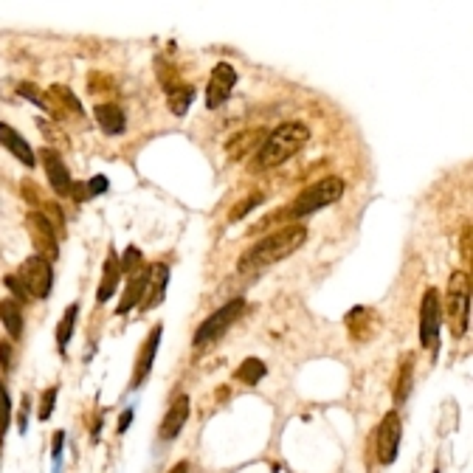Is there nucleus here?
Segmentation results:
<instances>
[{"mask_svg":"<svg viewBox=\"0 0 473 473\" xmlns=\"http://www.w3.org/2000/svg\"><path fill=\"white\" fill-rule=\"evenodd\" d=\"M20 96H26V99H32L34 105H40V93L34 91V85H20Z\"/></svg>","mask_w":473,"mask_h":473,"instance_id":"nucleus-37","label":"nucleus"},{"mask_svg":"<svg viewBox=\"0 0 473 473\" xmlns=\"http://www.w3.org/2000/svg\"><path fill=\"white\" fill-rule=\"evenodd\" d=\"M37 155H40V161H43V169H46V178H48V183H51V189H54L60 197H68L74 180H71V172H68V166L62 164V158H60L54 149H48V147H43Z\"/></svg>","mask_w":473,"mask_h":473,"instance_id":"nucleus-12","label":"nucleus"},{"mask_svg":"<svg viewBox=\"0 0 473 473\" xmlns=\"http://www.w3.org/2000/svg\"><path fill=\"white\" fill-rule=\"evenodd\" d=\"M23 288L29 291L32 299H48L51 296V285H54V268L48 260H40V257H29L18 274H15Z\"/></svg>","mask_w":473,"mask_h":473,"instance_id":"nucleus-7","label":"nucleus"},{"mask_svg":"<svg viewBox=\"0 0 473 473\" xmlns=\"http://www.w3.org/2000/svg\"><path fill=\"white\" fill-rule=\"evenodd\" d=\"M265 130H246V133H240L236 138H231L228 144H225V152L236 161V158H243V155H248L254 147L260 149L262 147V141H265Z\"/></svg>","mask_w":473,"mask_h":473,"instance_id":"nucleus-20","label":"nucleus"},{"mask_svg":"<svg viewBox=\"0 0 473 473\" xmlns=\"http://www.w3.org/2000/svg\"><path fill=\"white\" fill-rule=\"evenodd\" d=\"M400 437H403V420L397 411H386L380 425H378V434H375V448H378V459L380 465H392L397 459V451H400Z\"/></svg>","mask_w":473,"mask_h":473,"instance_id":"nucleus-9","label":"nucleus"},{"mask_svg":"<svg viewBox=\"0 0 473 473\" xmlns=\"http://www.w3.org/2000/svg\"><path fill=\"white\" fill-rule=\"evenodd\" d=\"M119 265H121V274H127V277H130V274H135V271L144 265V257H141V251H138L135 246H130V248L119 257Z\"/></svg>","mask_w":473,"mask_h":473,"instance_id":"nucleus-26","label":"nucleus"},{"mask_svg":"<svg viewBox=\"0 0 473 473\" xmlns=\"http://www.w3.org/2000/svg\"><path fill=\"white\" fill-rule=\"evenodd\" d=\"M166 102L175 116H186L192 102H194V88L192 85H169L166 88Z\"/></svg>","mask_w":473,"mask_h":473,"instance_id":"nucleus-22","label":"nucleus"},{"mask_svg":"<svg viewBox=\"0 0 473 473\" xmlns=\"http://www.w3.org/2000/svg\"><path fill=\"white\" fill-rule=\"evenodd\" d=\"M310 141V127L302 121H285L277 130H271L262 141V147L257 149L254 166L257 169H271L285 164L288 158H293L305 144Z\"/></svg>","mask_w":473,"mask_h":473,"instance_id":"nucleus-2","label":"nucleus"},{"mask_svg":"<svg viewBox=\"0 0 473 473\" xmlns=\"http://www.w3.org/2000/svg\"><path fill=\"white\" fill-rule=\"evenodd\" d=\"M439 324H442L439 293H437V288H428L420 302V347L431 349V355H437V349H439Z\"/></svg>","mask_w":473,"mask_h":473,"instance_id":"nucleus-6","label":"nucleus"},{"mask_svg":"<svg viewBox=\"0 0 473 473\" xmlns=\"http://www.w3.org/2000/svg\"><path fill=\"white\" fill-rule=\"evenodd\" d=\"M26 231L32 236V246L37 248L34 257L48 260V262H54L60 257V236H57V231L48 225V220L40 211L26 214Z\"/></svg>","mask_w":473,"mask_h":473,"instance_id":"nucleus-8","label":"nucleus"},{"mask_svg":"<svg viewBox=\"0 0 473 473\" xmlns=\"http://www.w3.org/2000/svg\"><path fill=\"white\" fill-rule=\"evenodd\" d=\"M9 422H12V403H9V389L6 383L0 380V431H9Z\"/></svg>","mask_w":473,"mask_h":473,"instance_id":"nucleus-27","label":"nucleus"},{"mask_svg":"<svg viewBox=\"0 0 473 473\" xmlns=\"http://www.w3.org/2000/svg\"><path fill=\"white\" fill-rule=\"evenodd\" d=\"M265 375H268V366L260 358H246L240 366H236V372H234L236 380H243L248 386H257L260 380H265Z\"/></svg>","mask_w":473,"mask_h":473,"instance_id":"nucleus-23","label":"nucleus"},{"mask_svg":"<svg viewBox=\"0 0 473 473\" xmlns=\"http://www.w3.org/2000/svg\"><path fill=\"white\" fill-rule=\"evenodd\" d=\"M40 214L48 220V225L57 231V236H62V234H65V217H62V211H60V206H57V203H48Z\"/></svg>","mask_w":473,"mask_h":473,"instance_id":"nucleus-28","label":"nucleus"},{"mask_svg":"<svg viewBox=\"0 0 473 473\" xmlns=\"http://www.w3.org/2000/svg\"><path fill=\"white\" fill-rule=\"evenodd\" d=\"M149 274H152V265H141L135 274H130V279H127V291H124V296H121V302H119V316H124V313H130L133 307H141V302H144V296H147V288H149Z\"/></svg>","mask_w":473,"mask_h":473,"instance_id":"nucleus-14","label":"nucleus"},{"mask_svg":"<svg viewBox=\"0 0 473 473\" xmlns=\"http://www.w3.org/2000/svg\"><path fill=\"white\" fill-rule=\"evenodd\" d=\"M411 380H414V355H406L400 372H397V386H394V403L403 406L411 394Z\"/></svg>","mask_w":473,"mask_h":473,"instance_id":"nucleus-24","label":"nucleus"},{"mask_svg":"<svg viewBox=\"0 0 473 473\" xmlns=\"http://www.w3.org/2000/svg\"><path fill=\"white\" fill-rule=\"evenodd\" d=\"M40 107H46V113H51L54 119H60V110H65V116L82 119V105L65 85H51L48 93L40 96Z\"/></svg>","mask_w":473,"mask_h":473,"instance_id":"nucleus-13","label":"nucleus"},{"mask_svg":"<svg viewBox=\"0 0 473 473\" xmlns=\"http://www.w3.org/2000/svg\"><path fill=\"white\" fill-rule=\"evenodd\" d=\"M133 414H135L133 408H124V411H121V417H119V434H124V431L130 428V422H133Z\"/></svg>","mask_w":473,"mask_h":473,"instance_id":"nucleus-36","label":"nucleus"},{"mask_svg":"<svg viewBox=\"0 0 473 473\" xmlns=\"http://www.w3.org/2000/svg\"><path fill=\"white\" fill-rule=\"evenodd\" d=\"M0 366H4V372H9L15 366V358H12V344L0 341Z\"/></svg>","mask_w":473,"mask_h":473,"instance_id":"nucleus-34","label":"nucleus"},{"mask_svg":"<svg viewBox=\"0 0 473 473\" xmlns=\"http://www.w3.org/2000/svg\"><path fill=\"white\" fill-rule=\"evenodd\" d=\"M260 203H265V194H260V192H257V194H251V197H246V203H243V206H236V208L231 211V220H243V217H246L251 208H257Z\"/></svg>","mask_w":473,"mask_h":473,"instance_id":"nucleus-30","label":"nucleus"},{"mask_svg":"<svg viewBox=\"0 0 473 473\" xmlns=\"http://www.w3.org/2000/svg\"><path fill=\"white\" fill-rule=\"evenodd\" d=\"M189 411H192V406H189V397H186V394L175 397V403L169 406L166 417L161 420L158 437H161V439H166V442L178 439V434L183 431V425H186V420H189Z\"/></svg>","mask_w":473,"mask_h":473,"instance_id":"nucleus-15","label":"nucleus"},{"mask_svg":"<svg viewBox=\"0 0 473 473\" xmlns=\"http://www.w3.org/2000/svg\"><path fill=\"white\" fill-rule=\"evenodd\" d=\"M76 316H79V305H71L65 310L62 321L57 324V349H60V355H65V349H68V341H71L74 327H76Z\"/></svg>","mask_w":473,"mask_h":473,"instance_id":"nucleus-25","label":"nucleus"},{"mask_svg":"<svg viewBox=\"0 0 473 473\" xmlns=\"http://www.w3.org/2000/svg\"><path fill=\"white\" fill-rule=\"evenodd\" d=\"M341 197H344V180H341L338 175H327V178H321L319 183L307 186V189L291 203V208H288L285 214L293 217V220H299V217H307V214H313V211H319V208L333 206V203L341 200Z\"/></svg>","mask_w":473,"mask_h":473,"instance_id":"nucleus-3","label":"nucleus"},{"mask_svg":"<svg viewBox=\"0 0 473 473\" xmlns=\"http://www.w3.org/2000/svg\"><path fill=\"white\" fill-rule=\"evenodd\" d=\"M307 240V228L299 225V222H291L268 236H262V240L257 246H251L243 257H240V268L243 274L248 271H260V268H268V265H277L282 260H288L291 254H296Z\"/></svg>","mask_w":473,"mask_h":473,"instance_id":"nucleus-1","label":"nucleus"},{"mask_svg":"<svg viewBox=\"0 0 473 473\" xmlns=\"http://www.w3.org/2000/svg\"><path fill=\"white\" fill-rule=\"evenodd\" d=\"M18 425H20V434H26V431H29V397H23V408H20Z\"/></svg>","mask_w":473,"mask_h":473,"instance_id":"nucleus-35","label":"nucleus"},{"mask_svg":"<svg viewBox=\"0 0 473 473\" xmlns=\"http://www.w3.org/2000/svg\"><path fill=\"white\" fill-rule=\"evenodd\" d=\"M448 327L453 338H462L470 324V274L467 271H453L448 279Z\"/></svg>","mask_w":473,"mask_h":473,"instance_id":"nucleus-4","label":"nucleus"},{"mask_svg":"<svg viewBox=\"0 0 473 473\" xmlns=\"http://www.w3.org/2000/svg\"><path fill=\"white\" fill-rule=\"evenodd\" d=\"M186 470H189V465H186V462H178V465L172 467V473H186Z\"/></svg>","mask_w":473,"mask_h":473,"instance_id":"nucleus-39","label":"nucleus"},{"mask_svg":"<svg viewBox=\"0 0 473 473\" xmlns=\"http://www.w3.org/2000/svg\"><path fill=\"white\" fill-rule=\"evenodd\" d=\"M243 310H246V299H231V302L222 305L217 313H211V316L194 330V338H192L194 349H206V347L217 344V341L228 333V327L243 316Z\"/></svg>","mask_w":473,"mask_h":473,"instance_id":"nucleus-5","label":"nucleus"},{"mask_svg":"<svg viewBox=\"0 0 473 473\" xmlns=\"http://www.w3.org/2000/svg\"><path fill=\"white\" fill-rule=\"evenodd\" d=\"M62 442H65V431H57V434H54V445H51L54 473H60V467H62Z\"/></svg>","mask_w":473,"mask_h":473,"instance_id":"nucleus-31","label":"nucleus"},{"mask_svg":"<svg viewBox=\"0 0 473 473\" xmlns=\"http://www.w3.org/2000/svg\"><path fill=\"white\" fill-rule=\"evenodd\" d=\"M166 285H169V268L161 265V262L152 265L149 288H147V296H144V302H141L138 310H152V307H158V305L164 302V296H166Z\"/></svg>","mask_w":473,"mask_h":473,"instance_id":"nucleus-18","label":"nucleus"},{"mask_svg":"<svg viewBox=\"0 0 473 473\" xmlns=\"http://www.w3.org/2000/svg\"><path fill=\"white\" fill-rule=\"evenodd\" d=\"M0 144H4L20 164H26V166H34V164H37V155H34V149L29 147V141H26L15 127H9V124H4V121H0Z\"/></svg>","mask_w":473,"mask_h":473,"instance_id":"nucleus-16","label":"nucleus"},{"mask_svg":"<svg viewBox=\"0 0 473 473\" xmlns=\"http://www.w3.org/2000/svg\"><path fill=\"white\" fill-rule=\"evenodd\" d=\"M93 119H96V124L102 127L105 135H121L127 130V116L116 105H99V107H93Z\"/></svg>","mask_w":473,"mask_h":473,"instance_id":"nucleus-17","label":"nucleus"},{"mask_svg":"<svg viewBox=\"0 0 473 473\" xmlns=\"http://www.w3.org/2000/svg\"><path fill=\"white\" fill-rule=\"evenodd\" d=\"M462 254H465V260H470V231H465V236H462Z\"/></svg>","mask_w":473,"mask_h":473,"instance_id":"nucleus-38","label":"nucleus"},{"mask_svg":"<svg viewBox=\"0 0 473 473\" xmlns=\"http://www.w3.org/2000/svg\"><path fill=\"white\" fill-rule=\"evenodd\" d=\"M161 335H164V324H155V327L149 330L147 341L141 344L138 358H135V366H133V383H130V389H138V386L147 380V375L152 372V364H155V355H158V344H161Z\"/></svg>","mask_w":473,"mask_h":473,"instance_id":"nucleus-11","label":"nucleus"},{"mask_svg":"<svg viewBox=\"0 0 473 473\" xmlns=\"http://www.w3.org/2000/svg\"><path fill=\"white\" fill-rule=\"evenodd\" d=\"M234 85H236V71H234V65L217 62L214 71H211V79H208V85H206V107H208V110H217L222 102H228V96L234 93Z\"/></svg>","mask_w":473,"mask_h":473,"instance_id":"nucleus-10","label":"nucleus"},{"mask_svg":"<svg viewBox=\"0 0 473 473\" xmlns=\"http://www.w3.org/2000/svg\"><path fill=\"white\" fill-rule=\"evenodd\" d=\"M0 321H4L6 333L12 335V341H18L23 335V310L15 299H4L0 302Z\"/></svg>","mask_w":473,"mask_h":473,"instance_id":"nucleus-21","label":"nucleus"},{"mask_svg":"<svg viewBox=\"0 0 473 473\" xmlns=\"http://www.w3.org/2000/svg\"><path fill=\"white\" fill-rule=\"evenodd\" d=\"M119 282H121V265H119L116 251H110V254H107V260H105V268H102V282H99V293H96V299H99V302L113 299V296H116Z\"/></svg>","mask_w":473,"mask_h":473,"instance_id":"nucleus-19","label":"nucleus"},{"mask_svg":"<svg viewBox=\"0 0 473 473\" xmlns=\"http://www.w3.org/2000/svg\"><path fill=\"white\" fill-rule=\"evenodd\" d=\"M6 285L12 288V293H15V302H18V305H20V302H29V299H32V296H29V291L23 288V282H20V279H18L15 274H12V277H6Z\"/></svg>","mask_w":473,"mask_h":473,"instance_id":"nucleus-32","label":"nucleus"},{"mask_svg":"<svg viewBox=\"0 0 473 473\" xmlns=\"http://www.w3.org/2000/svg\"><path fill=\"white\" fill-rule=\"evenodd\" d=\"M57 394H60V389H57V386H51V389H46V392H43V397H40V411H37V417H40L43 422H46V420L54 414Z\"/></svg>","mask_w":473,"mask_h":473,"instance_id":"nucleus-29","label":"nucleus"},{"mask_svg":"<svg viewBox=\"0 0 473 473\" xmlns=\"http://www.w3.org/2000/svg\"><path fill=\"white\" fill-rule=\"evenodd\" d=\"M85 189H88V194H91V197H99V194H105V192H107V178H105V175H93V178L88 180V186H85Z\"/></svg>","mask_w":473,"mask_h":473,"instance_id":"nucleus-33","label":"nucleus"}]
</instances>
